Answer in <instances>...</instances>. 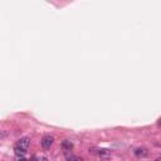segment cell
Listing matches in <instances>:
<instances>
[{
  "instance_id": "7a4b0ae2",
  "label": "cell",
  "mask_w": 161,
  "mask_h": 161,
  "mask_svg": "<svg viewBox=\"0 0 161 161\" xmlns=\"http://www.w3.org/2000/svg\"><path fill=\"white\" fill-rule=\"evenodd\" d=\"M53 142H54V137L51 135H45L43 139H42V146H43V149H45V150L51 149Z\"/></svg>"
},
{
  "instance_id": "ba28073f",
  "label": "cell",
  "mask_w": 161,
  "mask_h": 161,
  "mask_svg": "<svg viewBox=\"0 0 161 161\" xmlns=\"http://www.w3.org/2000/svg\"><path fill=\"white\" fill-rule=\"evenodd\" d=\"M15 161H26V159L24 158V156H17V159H15Z\"/></svg>"
},
{
  "instance_id": "9c48e42d",
  "label": "cell",
  "mask_w": 161,
  "mask_h": 161,
  "mask_svg": "<svg viewBox=\"0 0 161 161\" xmlns=\"http://www.w3.org/2000/svg\"><path fill=\"white\" fill-rule=\"evenodd\" d=\"M38 161H48V159H47V158H40Z\"/></svg>"
},
{
  "instance_id": "5b68a950",
  "label": "cell",
  "mask_w": 161,
  "mask_h": 161,
  "mask_svg": "<svg viewBox=\"0 0 161 161\" xmlns=\"http://www.w3.org/2000/svg\"><path fill=\"white\" fill-rule=\"evenodd\" d=\"M15 145H18V146L25 149V150H28V147L30 145V139H29V137H22L20 140H18V142Z\"/></svg>"
},
{
  "instance_id": "3957f363",
  "label": "cell",
  "mask_w": 161,
  "mask_h": 161,
  "mask_svg": "<svg viewBox=\"0 0 161 161\" xmlns=\"http://www.w3.org/2000/svg\"><path fill=\"white\" fill-rule=\"evenodd\" d=\"M60 147H62V150L64 151V154H68V152L73 149V142L69 140H64V141H62V144H60Z\"/></svg>"
},
{
  "instance_id": "8992f818",
  "label": "cell",
  "mask_w": 161,
  "mask_h": 161,
  "mask_svg": "<svg viewBox=\"0 0 161 161\" xmlns=\"http://www.w3.org/2000/svg\"><path fill=\"white\" fill-rule=\"evenodd\" d=\"M14 154H15V156H25L26 150L20 147V146H18V145H15L14 146Z\"/></svg>"
},
{
  "instance_id": "6da1fadb",
  "label": "cell",
  "mask_w": 161,
  "mask_h": 161,
  "mask_svg": "<svg viewBox=\"0 0 161 161\" xmlns=\"http://www.w3.org/2000/svg\"><path fill=\"white\" fill-rule=\"evenodd\" d=\"M90 152L93 155H97L99 158H108L110 156V150L107 149H99V147H94V149H90Z\"/></svg>"
},
{
  "instance_id": "52a82bcc",
  "label": "cell",
  "mask_w": 161,
  "mask_h": 161,
  "mask_svg": "<svg viewBox=\"0 0 161 161\" xmlns=\"http://www.w3.org/2000/svg\"><path fill=\"white\" fill-rule=\"evenodd\" d=\"M67 161H83V159L74 155H67Z\"/></svg>"
},
{
  "instance_id": "8fae6325",
  "label": "cell",
  "mask_w": 161,
  "mask_h": 161,
  "mask_svg": "<svg viewBox=\"0 0 161 161\" xmlns=\"http://www.w3.org/2000/svg\"><path fill=\"white\" fill-rule=\"evenodd\" d=\"M154 161H161V158H158L156 160H154Z\"/></svg>"
},
{
  "instance_id": "277c9868",
  "label": "cell",
  "mask_w": 161,
  "mask_h": 161,
  "mask_svg": "<svg viewBox=\"0 0 161 161\" xmlns=\"http://www.w3.org/2000/svg\"><path fill=\"white\" fill-rule=\"evenodd\" d=\"M133 154H135V156H137V158H145V156L149 155V150L146 147H137V149H135Z\"/></svg>"
},
{
  "instance_id": "30bf717a",
  "label": "cell",
  "mask_w": 161,
  "mask_h": 161,
  "mask_svg": "<svg viewBox=\"0 0 161 161\" xmlns=\"http://www.w3.org/2000/svg\"><path fill=\"white\" fill-rule=\"evenodd\" d=\"M158 124H159V125H160V126H161V117H160V118H159V122H158Z\"/></svg>"
}]
</instances>
